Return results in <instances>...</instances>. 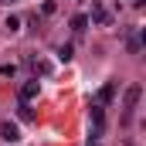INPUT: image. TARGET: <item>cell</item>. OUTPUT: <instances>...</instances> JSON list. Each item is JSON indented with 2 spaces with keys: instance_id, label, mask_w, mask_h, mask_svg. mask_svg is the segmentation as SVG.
Masks as SVG:
<instances>
[{
  "instance_id": "cell-1",
  "label": "cell",
  "mask_w": 146,
  "mask_h": 146,
  "mask_svg": "<svg viewBox=\"0 0 146 146\" xmlns=\"http://www.w3.org/2000/svg\"><path fill=\"white\" fill-rule=\"evenodd\" d=\"M139 99H143V85H139V82H133V85L126 88V95H122V112H126V115H122V122H129V115H133V109L139 106Z\"/></svg>"
},
{
  "instance_id": "cell-2",
  "label": "cell",
  "mask_w": 146,
  "mask_h": 146,
  "mask_svg": "<svg viewBox=\"0 0 146 146\" xmlns=\"http://www.w3.org/2000/svg\"><path fill=\"white\" fill-rule=\"evenodd\" d=\"M37 92H41V82H37V78L24 82V85H21V102H31V99H37Z\"/></svg>"
},
{
  "instance_id": "cell-3",
  "label": "cell",
  "mask_w": 146,
  "mask_h": 146,
  "mask_svg": "<svg viewBox=\"0 0 146 146\" xmlns=\"http://www.w3.org/2000/svg\"><path fill=\"white\" fill-rule=\"evenodd\" d=\"M0 139H7V143H17V139H21V129H17L14 122H0Z\"/></svg>"
},
{
  "instance_id": "cell-4",
  "label": "cell",
  "mask_w": 146,
  "mask_h": 146,
  "mask_svg": "<svg viewBox=\"0 0 146 146\" xmlns=\"http://www.w3.org/2000/svg\"><path fill=\"white\" fill-rule=\"evenodd\" d=\"M112 99H115V82H106V85L99 88V99H95V102H99V106H109Z\"/></svg>"
},
{
  "instance_id": "cell-5",
  "label": "cell",
  "mask_w": 146,
  "mask_h": 146,
  "mask_svg": "<svg viewBox=\"0 0 146 146\" xmlns=\"http://www.w3.org/2000/svg\"><path fill=\"white\" fill-rule=\"evenodd\" d=\"M92 21H95V24H102V27H106V24H109L112 17H109V10H106V7H102V3H95V7H92Z\"/></svg>"
},
{
  "instance_id": "cell-6",
  "label": "cell",
  "mask_w": 146,
  "mask_h": 146,
  "mask_svg": "<svg viewBox=\"0 0 146 146\" xmlns=\"http://www.w3.org/2000/svg\"><path fill=\"white\" fill-rule=\"evenodd\" d=\"M92 122H95V129H102V122H106V106L92 102Z\"/></svg>"
},
{
  "instance_id": "cell-7",
  "label": "cell",
  "mask_w": 146,
  "mask_h": 146,
  "mask_svg": "<svg viewBox=\"0 0 146 146\" xmlns=\"http://www.w3.org/2000/svg\"><path fill=\"white\" fill-rule=\"evenodd\" d=\"M3 31H7V34H17V31H21V21H17V17H7V21H3Z\"/></svg>"
},
{
  "instance_id": "cell-8",
  "label": "cell",
  "mask_w": 146,
  "mask_h": 146,
  "mask_svg": "<svg viewBox=\"0 0 146 146\" xmlns=\"http://www.w3.org/2000/svg\"><path fill=\"white\" fill-rule=\"evenodd\" d=\"M72 27H75V31H85V27H88V17H85V14H75V17H72Z\"/></svg>"
},
{
  "instance_id": "cell-9",
  "label": "cell",
  "mask_w": 146,
  "mask_h": 146,
  "mask_svg": "<svg viewBox=\"0 0 146 146\" xmlns=\"http://www.w3.org/2000/svg\"><path fill=\"white\" fill-rule=\"evenodd\" d=\"M17 115H21L24 122H31V119H34V109H31L27 102H21V109H17Z\"/></svg>"
},
{
  "instance_id": "cell-10",
  "label": "cell",
  "mask_w": 146,
  "mask_h": 146,
  "mask_svg": "<svg viewBox=\"0 0 146 146\" xmlns=\"http://www.w3.org/2000/svg\"><path fill=\"white\" fill-rule=\"evenodd\" d=\"M72 44H61V48H58V58H61V61H72Z\"/></svg>"
},
{
  "instance_id": "cell-11",
  "label": "cell",
  "mask_w": 146,
  "mask_h": 146,
  "mask_svg": "<svg viewBox=\"0 0 146 146\" xmlns=\"http://www.w3.org/2000/svg\"><path fill=\"white\" fill-rule=\"evenodd\" d=\"M126 48H129V54H139V37H129Z\"/></svg>"
},
{
  "instance_id": "cell-12",
  "label": "cell",
  "mask_w": 146,
  "mask_h": 146,
  "mask_svg": "<svg viewBox=\"0 0 146 146\" xmlns=\"http://www.w3.org/2000/svg\"><path fill=\"white\" fill-rule=\"evenodd\" d=\"M143 3H146V0H133V7H143Z\"/></svg>"
},
{
  "instance_id": "cell-13",
  "label": "cell",
  "mask_w": 146,
  "mask_h": 146,
  "mask_svg": "<svg viewBox=\"0 0 146 146\" xmlns=\"http://www.w3.org/2000/svg\"><path fill=\"white\" fill-rule=\"evenodd\" d=\"M88 146H99V143H95V139H92V143H88Z\"/></svg>"
},
{
  "instance_id": "cell-14",
  "label": "cell",
  "mask_w": 146,
  "mask_h": 146,
  "mask_svg": "<svg viewBox=\"0 0 146 146\" xmlns=\"http://www.w3.org/2000/svg\"><path fill=\"white\" fill-rule=\"evenodd\" d=\"M0 3H10V0H0Z\"/></svg>"
}]
</instances>
